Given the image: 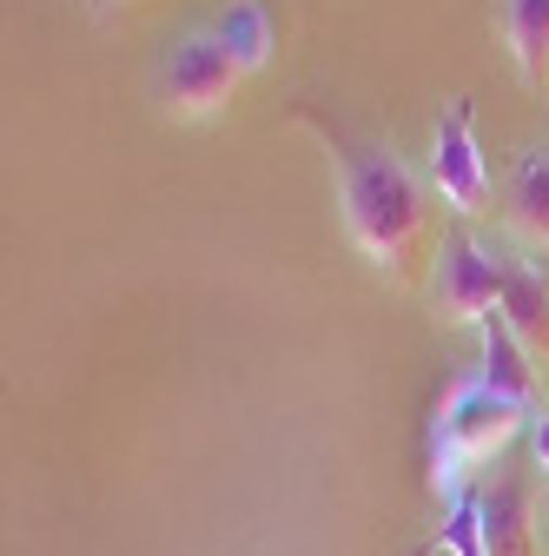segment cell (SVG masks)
<instances>
[{
    "instance_id": "obj_1",
    "label": "cell",
    "mask_w": 549,
    "mask_h": 556,
    "mask_svg": "<svg viewBox=\"0 0 549 556\" xmlns=\"http://www.w3.org/2000/svg\"><path fill=\"white\" fill-rule=\"evenodd\" d=\"M331 173H337V219L345 239L384 271V278H418L424 252H431V186H418L391 147H352V139H331Z\"/></svg>"
},
{
    "instance_id": "obj_2",
    "label": "cell",
    "mask_w": 549,
    "mask_h": 556,
    "mask_svg": "<svg viewBox=\"0 0 549 556\" xmlns=\"http://www.w3.org/2000/svg\"><path fill=\"white\" fill-rule=\"evenodd\" d=\"M516 431H529V404L503 397L490 378H457L444 410H437V431H431V483H437V497L450 504L463 491V477L476 464H490L497 451H510Z\"/></svg>"
},
{
    "instance_id": "obj_3",
    "label": "cell",
    "mask_w": 549,
    "mask_h": 556,
    "mask_svg": "<svg viewBox=\"0 0 549 556\" xmlns=\"http://www.w3.org/2000/svg\"><path fill=\"white\" fill-rule=\"evenodd\" d=\"M239 80H245V66L232 60V47L213 27H192L153 66V106H159V119L192 126V119L226 113V100L239 93Z\"/></svg>"
},
{
    "instance_id": "obj_4",
    "label": "cell",
    "mask_w": 549,
    "mask_h": 556,
    "mask_svg": "<svg viewBox=\"0 0 549 556\" xmlns=\"http://www.w3.org/2000/svg\"><path fill=\"white\" fill-rule=\"evenodd\" d=\"M503 258L497 245H484L470 226L437 239V265H431V312L444 325H484L503 305Z\"/></svg>"
},
{
    "instance_id": "obj_5",
    "label": "cell",
    "mask_w": 549,
    "mask_h": 556,
    "mask_svg": "<svg viewBox=\"0 0 549 556\" xmlns=\"http://www.w3.org/2000/svg\"><path fill=\"white\" fill-rule=\"evenodd\" d=\"M431 192L463 219H484L490 213V166L484 147H476V126H470V100H444L437 126H431Z\"/></svg>"
},
{
    "instance_id": "obj_6",
    "label": "cell",
    "mask_w": 549,
    "mask_h": 556,
    "mask_svg": "<svg viewBox=\"0 0 549 556\" xmlns=\"http://www.w3.org/2000/svg\"><path fill=\"white\" fill-rule=\"evenodd\" d=\"M503 325L529 344V358H549V271L536 258H503Z\"/></svg>"
},
{
    "instance_id": "obj_7",
    "label": "cell",
    "mask_w": 549,
    "mask_h": 556,
    "mask_svg": "<svg viewBox=\"0 0 549 556\" xmlns=\"http://www.w3.org/2000/svg\"><path fill=\"white\" fill-rule=\"evenodd\" d=\"M476 504H484V549L490 556H536V523H529V491L523 477H490L484 491H476Z\"/></svg>"
},
{
    "instance_id": "obj_8",
    "label": "cell",
    "mask_w": 549,
    "mask_h": 556,
    "mask_svg": "<svg viewBox=\"0 0 549 556\" xmlns=\"http://www.w3.org/2000/svg\"><path fill=\"white\" fill-rule=\"evenodd\" d=\"M503 219L516 226V239L549 245V147H529V153L510 166V186H503Z\"/></svg>"
},
{
    "instance_id": "obj_9",
    "label": "cell",
    "mask_w": 549,
    "mask_h": 556,
    "mask_svg": "<svg viewBox=\"0 0 549 556\" xmlns=\"http://www.w3.org/2000/svg\"><path fill=\"white\" fill-rule=\"evenodd\" d=\"M476 338H484V371L476 378H490L503 397L516 404H536V365H529V344L503 325V312H490L484 325H476Z\"/></svg>"
},
{
    "instance_id": "obj_10",
    "label": "cell",
    "mask_w": 549,
    "mask_h": 556,
    "mask_svg": "<svg viewBox=\"0 0 549 556\" xmlns=\"http://www.w3.org/2000/svg\"><path fill=\"white\" fill-rule=\"evenodd\" d=\"M213 34L232 47V60L245 66V74H258V66L271 60V47H279V21H271L265 0H226L219 21H213Z\"/></svg>"
},
{
    "instance_id": "obj_11",
    "label": "cell",
    "mask_w": 549,
    "mask_h": 556,
    "mask_svg": "<svg viewBox=\"0 0 549 556\" xmlns=\"http://www.w3.org/2000/svg\"><path fill=\"white\" fill-rule=\"evenodd\" d=\"M497 27H503V47L516 60V74L542 80L549 74V0H503Z\"/></svg>"
},
{
    "instance_id": "obj_12",
    "label": "cell",
    "mask_w": 549,
    "mask_h": 556,
    "mask_svg": "<svg viewBox=\"0 0 549 556\" xmlns=\"http://www.w3.org/2000/svg\"><path fill=\"white\" fill-rule=\"evenodd\" d=\"M444 549L450 556H490L484 549V504H476V491L450 497V510H444Z\"/></svg>"
},
{
    "instance_id": "obj_13",
    "label": "cell",
    "mask_w": 549,
    "mask_h": 556,
    "mask_svg": "<svg viewBox=\"0 0 549 556\" xmlns=\"http://www.w3.org/2000/svg\"><path fill=\"white\" fill-rule=\"evenodd\" d=\"M529 457H536V470L549 477V397L529 404Z\"/></svg>"
},
{
    "instance_id": "obj_14",
    "label": "cell",
    "mask_w": 549,
    "mask_h": 556,
    "mask_svg": "<svg viewBox=\"0 0 549 556\" xmlns=\"http://www.w3.org/2000/svg\"><path fill=\"white\" fill-rule=\"evenodd\" d=\"M100 14H132V8H146V0H93Z\"/></svg>"
},
{
    "instance_id": "obj_15",
    "label": "cell",
    "mask_w": 549,
    "mask_h": 556,
    "mask_svg": "<svg viewBox=\"0 0 549 556\" xmlns=\"http://www.w3.org/2000/svg\"><path fill=\"white\" fill-rule=\"evenodd\" d=\"M542 517H549V491H542Z\"/></svg>"
}]
</instances>
